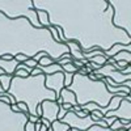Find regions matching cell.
<instances>
[{"label": "cell", "mask_w": 131, "mask_h": 131, "mask_svg": "<svg viewBox=\"0 0 131 131\" xmlns=\"http://www.w3.org/2000/svg\"><path fill=\"white\" fill-rule=\"evenodd\" d=\"M33 8L47 12L50 26L60 28L64 43L78 42L81 52L107 51L117 43L131 42L113 24L114 10L107 0H33Z\"/></svg>", "instance_id": "cell-1"}, {"label": "cell", "mask_w": 131, "mask_h": 131, "mask_svg": "<svg viewBox=\"0 0 131 131\" xmlns=\"http://www.w3.org/2000/svg\"><path fill=\"white\" fill-rule=\"evenodd\" d=\"M42 51L55 63L70 54L67 43H58L49 28H34L25 17L9 18L0 12V58H16L21 54L33 59Z\"/></svg>", "instance_id": "cell-2"}, {"label": "cell", "mask_w": 131, "mask_h": 131, "mask_svg": "<svg viewBox=\"0 0 131 131\" xmlns=\"http://www.w3.org/2000/svg\"><path fill=\"white\" fill-rule=\"evenodd\" d=\"M46 75L41 73L37 76L29 75L28 78L13 76L10 88L8 91L12 94L16 104L24 102L29 109V115H37V107L42 101H57V94L54 91L47 89L45 86ZM38 117V115H37Z\"/></svg>", "instance_id": "cell-3"}, {"label": "cell", "mask_w": 131, "mask_h": 131, "mask_svg": "<svg viewBox=\"0 0 131 131\" xmlns=\"http://www.w3.org/2000/svg\"><path fill=\"white\" fill-rule=\"evenodd\" d=\"M67 89L72 91L76 96V102L79 106H84L89 102H94L102 107L107 106L112 98L115 96L126 97L127 94L123 92L112 93L106 88V79L102 78L101 80H93L89 75H81L79 72L73 73V79Z\"/></svg>", "instance_id": "cell-4"}, {"label": "cell", "mask_w": 131, "mask_h": 131, "mask_svg": "<svg viewBox=\"0 0 131 131\" xmlns=\"http://www.w3.org/2000/svg\"><path fill=\"white\" fill-rule=\"evenodd\" d=\"M0 12L9 18L25 17L34 28H43L37 16V10L33 8V0H0Z\"/></svg>", "instance_id": "cell-5"}, {"label": "cell", "mask_w": 131, "mask_h": 131, "mask_svg": "<svg viewBox=\"0 0 131 131\" xmlns=\"http://www.w3.org/2000/svg\"><path fill=\"white\" fill-rule=\"evenodd\" d=\"M28 113L13 112L12 106L0 101V131H25Z\"/></svg>", "instance_id": "cell-6"}, {"label": "cell", "mask_w": 131, "mask_h": 131, "mask_svg": "<svg viewBox=\"0 0 131 131\" xmlns=\"http://www.w3.org/2000/svg\"><path fill=\"white\" fill-rule=\"evenodd\" d=\"M114 10L113 24L131 38V0H107Z\"/></svg>", "instance_id": "cell-7"}, {"label": "cell", "mask_w": 131, "mask_h": 131, "mask_svg": "<svg viewBox=\"0 0 131 131\" xmlns=\"http://www.w3.org/2000/svg\"><path fill=\"white\" fill-rule=\"evenodd\" d=\"M60 122L68 125L71 127V131H86L89 127L96 126V125L107 127L102 119L94 121V119L92 118V115H91V113L88 115H85V117H79V115H76V113L72 112V110H68V113L60 119Z\"/></svg>", "instance_id": "cell-8"}, {"label": "cell", "mask_w": 131, "mask_h": 131, "mask_svg": "<svg viewBox=\"0 0 131 131\" xmlns=\"http://www.w3.org/2000/svg\"><path fill=\"white\" fill-rule=\"evenodd\" d=\"M64 72H55L51 75H46L45 86L47 89H51L57 94V101L60 98V92L66 88L64 86Z\"/></svg>", "instance_id": "cell-9"}, {"label": "cell", "mask_w": 131, "mask_h": 131, "mask_svg": "<svg viewBox=\"0 0 131 131\" xmlns=\"http://www.w3.org/2000/svg\"><path fill=\"white\" fill-rule=\"evenodd\" d=\"M105 117H115L117 119H119L123 125L131 122V102L127 101L123 97V100L121 101V105L118 106L117 110H112L107 112Z\"/></svg>", "instance_id": "cell-10"}, {"label": "cell", "mask_w": 131, "mask_h": 131, "mask_svg": "<svg viewBox=\"0 0 131 131\" xmlns=\"http://www.w3.org/2000/svg\"><path fill=\"white\" fill-rule=\"evenodd\" d=\"M42 107V118L47 119L51 123L58 121V114H59V105L57 101H49L45 100L41 102Z\"/></svg>", "instance_id": "cell-11"}, {"label": "cell", "mask_w": 131, "mask_h": 131, "mask_svg": "<svg viewBox=\"0 0 131 131\" xmlns=\"http://www.w3.org/2000/svg\"><path fill=\"white\" fill-rule=\"evenodd\" d=\"M121 51L131 52V42L128 43V45H121V43H117V45H114L110 50L104 51V55L109 59V58H113L114 55H117V54H118V52H121Z\"/></svg>", "instance_id": "cell-12"}, {"label": "cell", "mask_w": 131, "mask_h": 131, "mask_svg": "<svg viewBox=\"0 0 131 131\" xmlns=\"http://www.w3.org/2000/svg\"><path fill=\"white\" fill-rule=\"evenodd\" d=\"M67 46H68V49H70L71 57H72L75 60H80V62L85 60L83 52H81V49H80V45H79L78 42H73V41L67 42Z\"/></svg>", "instance_id": "cell-13"}, {"label": "cell", "mask_w": 131, "mask_h": 131, "mask_svg": "<svg viewBox=\"0 0 131 131\" xmlns=\"http://www.w3.org/2000/svg\"><path fill=\"white\" fill-rule=\"evenodd\" d=\"M59 100L62 101V104H70V105H72L73 107L78 106L75 93H73L72 91L67 89V88H64V89L60 92V98H59Z\"/></svg>", "instance_id": "cell-14"}, {"label": "cell", "mask_w": 131, "mask_h": 131, "mask_svg": "<svg viewBox=\"0 0 131 131\" xmlns=\"http://www.w3.org/2000/svg\"><path fill=\"white\" fill-rule=\"evenodd\" d=\"M37 68H39L42 71V73H45V75H51V73H55V72H64L63 67L58 63H52V64L47 66V67H43V66L38 64Z\"/></svg>", "instance_id": "cell-15"}, {"label": "cell", "mask_w": 131, "mask_h": 131, "mask_svg": "<svg viewBox=\"0 0 131 131\" xmlns=\"http://www.w3.org/2000/svg\"><path fill=\"white\" fill-rule=\"evenodd\" d=\"M12 79H13V76H12V75H8V73H3L2 76H0V84H2L4 92H8V91H9Z\"/></svg>", "instance_id": "cell-16"}, {"label": "cell", "mask_w": 131, "mask_h": 131, "mask_svg": "<svg viewBox=\"0 0 131 131\" xmlns=\"http://www.w3.org/2000/svg\"><path fill=\"white\" fill-rule=\"evenodd\" d=\"M37 16H38V21L43 28H49L50 26V21H49V15L45 10H37Z\"/></svg>", "instance_id": "cell-17"}, {"label": "cell", "mask_w": 131, "mask_h": 131, "mask_svg": "<svg viewBox=\"0 0 131 131\" xmlns=\"http://www.w3.org/2000/svg\"><path fill=\"white\" fill-rule=\"evenodd\" d=\"M51 127H52V131H68L71 127L68 125H66L60 121H55L51 123Z\"/></svg>", "instance_id": "cell-18"}, {"label": "cell", "mask_w": 131, "mask_h": 131, "mask_svg": "<svg viewBox=\"0 0 131 131\" xmlns=\"http://www.w3.org/2000/svg\"><path fill=\"white\" fill-rule=\"evenodd\" d=\"M88 62L89 63H96V64H98V66H105L106 63H107V58L106 57H93V58H91V59H88Z\"/></svg>", "instance_id": "cell-19"}, {"label": "cell", "mask_w": 131, "mask_h": 131, "mask_svg": "<svg viewBox=\"0 0 131 131\" xmlns=\"http://www.w3.org/2000/svg\"><path fill=\"white\" fill-rule=\"evenodd\" d=\"M62 67H63L64 72H71V73H76V72L79 71V68L76 67V66H75L73 63H67V64L62 66Z\"/></svg>", "instance_id": "cell-20"}, {"label": "cell", "mask_w": 131, "mask_h": 131, "mask_svg": "<svg viewBox=\"0 0 131 131\" xmlns=\"http://www.w3.org/2000/svg\"><path fill=\"white\" fill-rule=\"evenodd\" d=\"M52 63H55V62H54L49 55H45V57H43L39 62H38V64H41V66H43V67H47V66H50V64H52Z\"/></svg>", "instance_id": "cell-21"}, {"label": "cell", "mask_w": 131, "mask_h": 131, "mask_svg": "<svg viewBox=\"0 0 131 131\" xmlns=\"http://www.w3.org/2000/svg\"><path fill=\"white\" fill-rule=\"evenodd\" d=\"M86 131H114V130H112L110 127H104V126H98V125H96V126L89 127Z\"/></svg>", "instance_id": "cell-22"}, {"label": "cell", "mask_w": 131, "mask_h": 131, "mask_svg": "<svg viewBox=\"0 0 131 131\" xmlns=\"http://www.w3.org/2000/svg\"><path fill=\"white\" fill-rule=\"evenodd\" d=\"M122 127H123V123L119 121V119H115L114 121V123L110 126V128L112 130H114V131H118V130H122Z\"/></svg>", "instance_id": "cell-23"}, {"label": "cell", "mask_w": 131, "mask_h": 131, "mask_svg": "<svg viewBox=\"0 0 131 131\" xmlns=\"http://www.w3.org/2000/svg\"><path fill=\"white\" fill-rule=\"evenodd\" d=\"M29 75H30V73L26 72L25 70H16L15 73H13V76H18V78H28Z\"/></svg>", "instance_id": "cell-24"}, {"label": "cell", "mask_w": 131, "mask_h": 131, "mask_svg": "<svg viewBox=\"0 0 131 131\" xmlns=\"http://www.w3.org/2000/svg\"><path fill=\"white\" fill-rule=\"evenodd\" d=\"M68 113V110L67 109H64V106H63V104L62 105H59V114H58V121H60V119Z\"/></svg>", "instance_id": "cell-25"}, {"label": "cell", "mask_w": 131, "mask_h": 131, "mask_svg": "<svg viewBox=\"0 0 131 131\" xmlns=\"http://www.w3.org/2000/svg\"><path fill=\"white\" fill-rule=\"evenodd\" d=\"M115 119H117L115 117H104V118H102V121L106 123V126H107V127H110V126L114 123Z\"/></svg>", "instance_id": "cell-26"}, {"label": "cell", "mask_w": 131, "mask_h": 131, "mask_svg": "<svg viewBox=\"0 0 131 131\" xmlns=\"http://www.w3.org/2000/svg\"><path fill=\"white\" fill-rule=\"evenodd\" d=\"M25 131H36V123L28 121L25 125Z\"/></svg>", "instance_id": "cell-27"}, {"label": "cell", "mask_w": 131, "mask_h": 131, "mask_svg": "<svg viewBox=\"0 0 131 131\" xmlns=\"http://www.w3.org/2000/svg\"><path fill=\"white\" fill-rule=\"evenodd\" d=\"M17 106H18V109H20V112H24V113H28V114H29V109H28L26 104H24V102H18Z\"/></svg>", "instance_id": "cell-28"}, {"label": "cell", "mask_w": 131, "mask_h": 131, "mask_svg": "<svg viewBox=\"0 0 131 131\" xmlns=\"http://www.w3.org/2000/svg\"><path fill=\"white\" fill-rule=\"evenodd\" d=\"M24 63H25L26 66H29L30 68H36L37 66H38V63H37L34 59H28V60H26V62H24Z\"/></svg>", "instance_id": "cell-29"}, {"label": "cell", "mask_w": 131, "mask_h": 131, "mask_svg": "<svg viewBox=\"0 0 131 131\" xmlns=\"http://www.w3.org/2000/svg\"><path fill=\"white\" fill-rule=\"evenodd\" d=\"M15 59H16V60H18L20 63H24V62H26V60H28V59H30V58H28V57H25V55H21V54H20V55H17Z\"/></svg>", "instance_id": "cell-30"}, {"label": "cell", "mask_w": 131, "mask_h": 131, "mask_svg": "<svg viewBox=\"0 0 131 131\" xmlns=\"http://www.w3.org/2000/svg\"><path fill=\"white\" fill-rule=\"evenodd\" d=\"M28 118H29V121L30 122H33V123H37V122H39V117H37V115H28Z\"/></svg>", "instance_id": "cell-31"}, {"label": "cell", "mask_w": 131, "mask_h": 131, "mask_svg": "<svg viewBox=\"0 0 131 131\" xmlns=\"http://www.w3.org/2000/svg\"><path fill=\"white\" fill-rule=\"evenodd\" d=\"M39 121H41V123H42V125H45L47 128H50V127H51V122H50V121H47V119H45V118H41Z\"/></svg>", "instance_id": "cell-32"}, {"label": "cell", "mask_w": 131, "mask_h": 131, "mask_svg": "<svg viewBox=\"0 0 131 131\" xmlns=\"http://www.w3.org/2000/svg\"><path fill=\"white\" fill-rule=\"evenodd\" d=\"M41 73H42V71H41L39 68H37V67H36L34 70L31 71V73H30V75H31V76H37V75H41Z\"/></svg>", "instance_id": "cell-33"}, {"label": "cell", "mask_w": 131, "mask_h": 131, "mask_svg": "<svg viewBox=\"0 0 131 131\" xmlns=\"http://www.w3.org/2000/svg\"><path fill=\"white\" fill-rule=\"evenodd\" d=\"M10 106H12V110H13V112H20V109H18L17 104H15V105H10Z\"/></svg>", "instance_id": "cell-34"}, {"label": "cell", "mask_w": 131, "mask_h": 131, "mask_svg": "<svg viewBox=\"0 0 131 131\" xmlns=\"http://www.w3.org/2000/svg\"><path fill=\"white\" fill-rule=\"evenodd\" d=\"M3 73H5V71H4V70H3V68H0V76H2V75H3Z\"/></svg>", "instance_id": "cell-35"}, {"label": "cell", "mask_w": 131, "mask_h": 131, "mask_svg": "<svg viewBox=\"0 0 131 131\" xmlns=\"http://www.w3.org/2000/svg\"><path fill=\"white\" fill-rule=\"evenodd\" d=\"M0 92H4V89H3V86H2V84H0Z\"/></svg>", "instance_id": "cell-36"}, {"label": "cell", "mask_w": 131, "mask_h": 131, "mask_svg": "<svg viewBox=\"0 0 131 131\" xmlns=\"http://www.w3.org/2000/svg\"><path fill=\"white\" fill-rule=\"evenodd\" d=\"M68 131H71V128H70V130H68Z\"/></svg>", "instance_id": "cell-37"}]
</instances>
